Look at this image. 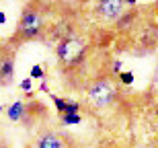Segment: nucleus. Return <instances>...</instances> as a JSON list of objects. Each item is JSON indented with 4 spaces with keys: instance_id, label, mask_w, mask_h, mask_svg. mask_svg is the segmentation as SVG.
<instances>
[{
    "instance_id": "9d476101",
    "label": "nucleus",
    "mask_w": 158,
    "mask_h": 148,
    "mask_svg": "<svg viewBox=\"0 0 158 148\" xmlns=\"http://www.w3.org/2000/svg\"><path fill=\"white\" fill-rule=\"evenodd\" d=\"M31 78H41V80L45 78V72H43V68H41L39 64H35L31 68Z\"/></svg>"
},
{
    "instance_id": "f3484780",
    "label": "nucleus",
    "mask_w": 158,
    "mask_h": 148,
    "mask_svg": "<svg viewBox=\"0 0 158 148\" xmlns=\"http://www.w3.org/2000/svg\"><path fill=\"white\" fill-rule=\"evenodd\" d=\"M0 111H2V105H0Z\"/></svg>"
},
{
    "instance_id": "a211bd4d",
    "label": "nucleus",
    "mask_w": 158,
    "mask_h": 148,
    "mask_svg": "<svg viewBox=\"0 0 158 148\" xmlns=\"http://www.w3.org/2000/svg\"><path fill=\"white\" fill-rule=\"evenodd\" d=\"M156 115H158V109H156Z\"/></svg>"
},
{
    "instance_id": "20e7f679",
    "label": "nucleus",
    "mask_w": 158,
    "mask_h": 148,
    "mask_svg": "<svg viewBox=\"0 0 158 148\" xmlns=\"http://www.w3.org/2000/svg\"><path fill=\"white\" fill-rule=\"evenodd\" d=\"M70 140L60 132H45L37 138L35 148H68Z\"/></svg>"
},
{
    "instance_id": "9b49d317",
    "label": "nucleus",
    "mask_w": 158,
    "mask_h": 148,
    "mask_svg": "<svg viewBox=\"0 0 158 148\" xmlns=\"http://www.w3.org/2000/svg\"><path fill=\"white\" fill-rule=\"evenodd\" d=\"M52 99H53V103H56V107H58V111L64 115V111H66V99H60V97H56V95H52Z\"/></svg>"
},
{
    "instance_id": "f8f14e48",
    "label": "nucleus",
    "mask_w": 158,
    "mask_h": 148,
    "mask_svg": "<svg viewBox=\"0 0 158 148\" xmlns=\"http://www.w3.org/2000/svg\"><path fill=\"white\" fill-rule=\"evenodd\" d=\"M119 78H121L123 84H131V82H134V74H131V72H121Z\"/></svg>"
},
{
    "instance_id": "7ed1b4c3",
    "label": "nucleus",
    "mask_w": 158,
    "mask_h": 148,
    "mask_svg": "<svg viewBox=\"0 0 158 148\" xmlns=\"http://www.w3.org/2000/svg\"><path fill=\"white\" fill-rule=\"evenodd\" d=\"M82 52H84V43H82L78 37H70V39L62 41L58 48H56L58 58H62L66 64H74V62L82 56Z\"/></svg>"
},
{
    "instance_id": "2eb2a0df",
    "label": "nucleus",
    "mask_w": 158,
    "mask_h": 148,
    "mask_svg": "<svg viewBox=\"0 0 158 148\" xmlns=\"http://www.w3.org/2000/svg\"><path fill=\"white\" fill-rule=\"evenodd\" d=\"M39 91H43V93H47V84H45V80H41V87H39Z\"/></svg>"
},
{
    "instance_id": "423d86ee",
    "label": "nucleus",
    "mask_w": 158,
    "mask_h": 148,
    "mask_svg": "<svg viewBox=\"0 0 158 148\" xmlns=\"http://www.w3.org/2000/svg\"><path fill=\"white\" fill-rule=\"evenodd\" d=\"M99 15L105 21H115V19L121 17L123 12V2H119V0H109V2H99Z\"/></svg>"
},
{
    "instance_id": "0eeeda50",
    "label": "nucleus",
    "mask_w": 158,
    "mask_h": 148,
    "mask_svg": "<svg viewBox=\"0 0 158 148\" xmlns=\"http://www.w3.org/2000/svg\"><path fill=\"white\" fill-rule=\"evenodd\" d=\"M23 117H25V103L23 101H15L8 107V119L10 121H21Z\"/></svg>"
},
{
    "instance_id": "1a4fd4ad",
    "label": "nucleus",
    "mask_w": 158,
    "mask_h": 148,
    "mask_svg": "<svg viewBox=\"0 0 158 148\" xmlns=\"http://www.w3.org/2000/svg\"><path fill=\"white\" fill-rule=\"evenodd\" d=\"M80 121H82L80 113H78V115H62V124L64 125H76V124H80Z\"/></svg>"
},
{
    "instance_id": "f03ea898",
    "label": "nucleus",
    "mask_w": 158,
    "mask_h": 148,
    "mask_svg": "<svg viewBox=\"0 0 158 148\" xmlns=\"http://www.w3.org/2000/svg\"><path fill=\"white\" fill-rule=\"evenodd\" d=\"M115 95H117V91H115V84L109 80V78H99V80H94L90 84V89H88V101L93 103L94 107H109L115 101Z\"/></svg>"
},
{
    "instance_id": "f257e3e1",
    "label": "nucleus",
    "mask_w": 158,
    "mask_h": 148,
    "mask_svg": "<svg viewBox=\"0 0 158 148\" xmlns=\"http://www.w3.org/2000/svg\"><path fill=\"white\" fill-rule=\"evenodd\" d=\"M43 31V12L35 4H29L23 8L21 19L17 25V33H15V41H25V39H33Z\"/></svg>"
},
{
    "instance_id": "ddd939ff",
    "label": "nucleus",
    "mask_w": 158,
    "mask_h": 148,
    "mask_svg": "<svg viewBox=\"0 0 158 148\" xmlns=\"http://www.w3.org/2000/svg\"><path fill=\"white\" fill-rule=\"evenodd\" d=\"M21 89L27 91V93H31V78H25L23 82H21Z\"/></svg>"
},
{
    "instance_id": "39448f33",
    "label": "nucleus",
    "mask_w": 158,
    "mask_h": 148,
    "mask_svg": "<svg viewBox=\"0 0 158 148\" xmlns=\"http://www.w3.org/2000/svg\"><path fill=\"white\" fill-rule=\"evenodd\" d=\"M15 76V56L12 53H0V82L10 84Z\"/></svg>"
},
{
    "instance_id": "dca6fc26",
    "label": "nucleus",
    "mask_w": 158,
    "mask_h": 148,
    "mask_svg": "<svg viewBox=\"0 0 158 148\" xmlns=\"http://www.w3.org/2000/svg\"><path fill=\"white\" fill-rule=\"evenodd\" d=\"M6 23V15L4 12H0V25H4Z\"/></svg>"
},
{
    "instance_id": "4468645a",
    "label": "nucleus",
    "mask_w": 158,
    "mask_h": 148,
    "mask_svg": "<svg viewBox=\"0 0 158 148\" xmlns=\"http://www.w3.org/2000/svg\"><path fill=\"white\" fill-rule=\"evenodd\" d=\"M113 70H115V72H121V62H119V60H115V64H113Z\"/></svg>"
},
{
    "instance_id": "6e6552de",
    "label": "nucleus",
    "mask_w": 158,
    "mask_h": 148,
    "mask_svg": "<svg viewBox=\"0 0 158 148\" xmlns=\"http://www.w3.org/2000/svg\"><path fill=\"white\" fill-rule=\"evenodd\" d=\"M78 111H80V105H78L76 101L66 99V111H64V115H78Z\"/></svg>"
}]
</instances>
